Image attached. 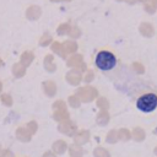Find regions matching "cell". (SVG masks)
I'll return each instance as SVG.
<instances>
[{
    "mask_svg": "<svg viewBox=\"0 0 157 157\" xmlns=\"http://www.w3.org/2000/svg\"><path fill=\"white\" fill-rule=\"evenodd\" d=\"M136 107L145 113H150L152 110L156 109L157 107V94L155 93H145L142 94L137 102H136Z\"/></svg>",
    "mask_w": 157,
    "mask_h": 157,
    "instance_id": "2",
    "label": "cell"
},
{
    "mask_svg": "<svg viewBox=\"0 0 157 157\" xmlns=\"http://www.w3.org/2000/svg\"><path fill=\"white\" fill-rule=\"evenodd\" d=\"M96 65L98 69L108 71L117 65V58L113 53L108 50H102L96 55Z\"/></svg>",
    "mask_w": 157,
    "mask_h": 157,
    "instance_id": "1",
    "label": "cell"
}]
</instances>
